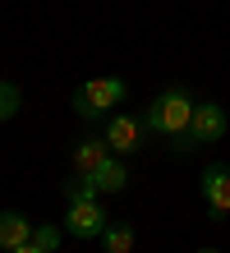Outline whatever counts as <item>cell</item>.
<instances>
[{
    "mask_svg": "<svg viewBox=\"0 0 230 253\" xmlns=\"http://www.w3.org/2000/svg\"><path fill=\"white\" fill-rule=\"evenodd\" d=\"M193 106H198V101L189 97V87H184V83H171V87H166V92L147 106V115H143V120H147V133L166 138V143L180 152L184 133H189V120H193Z\"/></svg>",
    "mask_w": 230,
    "mask_h": 253,
    "instance_id": "obj_1",
    "label": "cell"
},
{
    "mask_svg": "<svg viewBox=\"0 0 230 253\" xmlns=\"http://www.w3.org/2000/svg\"><path fill=\"white\" fill-rule=\"evenodd\" d=\"M125 97H129V87H125V79H111V74H97V79H88L79 92H74V111L83 115V120H106L111 111H120L125 106Z\"/></svg>",
    "mask_w": 230,
    "mask_h": 253,
    "instance_id": "obj_2",
    "label": "cell"
},
{
    "mask_svg": "<svg viewBox=\"0 0 230 253\" xmlns=\"http://www.w3.org/2000/svg\"><path fill=\"white\" fill-rule=\"evenodd\" d=\"M226 106L221 101H198L193 106V120H189V133H184V143H180V152H193V147H203V143H221L226 138Z\"/></svg>",
    "mask_w": 230,
    "mask_h": 253,
    "instance_id": "obj_3",
    "label": "cell"
},
{
    "mask_svg": "<svg viewBox=\"0 0 230 253\" xmlns=\"http://www.w3.org/2000/svg\"><path fill=\"white\" fill-rule=\"evenodd\" d=\"M111 226V216H106V207L97 198L88 203H65V230L74 240H101V230Z\"/></svg>",
    "mask_w": 230,
    "mask_h": 253,
    "instance_id": "obj_4",
    "label": "cell"
},
{
    "mask_svg": "<svg viewBox=\"0 0 230 253\" xmlns=\"http://www.w3.org/2000/svg\"><path fill=\"white\" fill-rule=\"evenodd\" d=\"M143 133H147V120H134V115H106L101 120V138L111 143L115 157H134L143 147Z\"/></svg>",
    "mask_w": 230,
    "mask_h": 253,
    "instance_id": "obj_5",
    "label": "cell"
},
{
    "mask_svg": "<svg viewBox=\"0 0 230 253\" xmlns=\"http://www.w3.org/2000/svg\"><path fill=\"white\" fill-rule=\"evenodd\" d=\"M203 207L212 221H226L230 216V166L217 161V166L203 170Z\"/></svg>",
    "mask_w": 230,
    "mask_h": 253,
    "instance_id": "obj_6",
    "label": "cell"
},
{
    "mask_svg": "<svg viewBox=\"0 0 230 253\" xmlns=\"http://www.w3.org/2000/svg\"><path fill=\"white\" fill-rule=\"evenodd\" d=\"M33 230H37V226H33L23 212H0V249H5V253L33 244Z\"/></svg>",
    "mask_w": 230,
    "mask_h": 253,
    "instance_id": "obj_7",
    "label": "cell"
},
{
    "mask_svg": "<svg viewBox=\"0 0 230 253\" xmlns=\"http://www.w3.org/2000/svg\"><path fill=\"white\" fill-rule=\"evenodd\" d=\"M92 184H97V193H120L129 184V170H125V157H106L97 170H88Z\"/></svg>",
    "mask_w": 230,
    "mask_h": 253,
    "instance_id": "obj_8",
    "label": "cell"
},
{
    "mask_svg": "<svg viewBox=\"0 0 230 253\" xmlns=\"http://www.w3.org/2000/svg\"><path fill=\"white\" fill-rule=\"evenodd\" d=\"M106 157H115L106 138H83L79 147H74V170H79V175H88V170H97Z\"/></svg>",
    "mask_w": 230,
    "mask_h": 253,
    "instance_id": "obj_9",
    "label": "cell"
},
{
    "mask_svg": "<svg viewBox=\"0 0 230 253\" xmlns=\"http://www.w3.org/2000/svg\"><path fill=\"white\" fill-rule=\"evenodd\" d=\"M134 226L129 221H111V226L101 230V244H106V253H134Z\"/></svg>",
    "mask_w": 230,
    "mask_h": 253,
    "instance_id": "obj_10",
    "label": "cell"
},
{
    "mask_svg": "<svg viewBox=\"0 0 230 253\" xmlns=\"http://www.w3.org/2000/svg\"><path fill=\"white\" fill-rule=\"evenodd\" d=\"M88 198H97V184H92V175L74 170V180L65 184V203H88Z\"/></svg>",
    "mask_w": 230,
    "mask_h": 253,
    "instance_id": "obj_11",
    "label": "cell"
},
{
    "mask_svg": "<svg viewBox=\"0 0 230 253\" xmlns=\"http://www.w3.org/2000/svg\"><path fill=\"white\" fill-rule=\"evenodd\" d=\"M19 106H23V92H19L14 83H0V120L19 115Z\"/></svg>",
    "mask_w": 230,
    "mask_h": 253,
    "instance_id": "obj_12",
    "label": "cell"
},
{
    "mask_svg": "<svg viewBox=\"0 0 230 253\" xmlns=\"http://www.w3.org/2000/svg\"><path fill=\"white\" fill-rule=\"evenodd\" d=\"M33 244L46 249V253H55V249H60V226H37V230H33Z\"/></svg>",
    "mask_w": 230,
    "mask_h": 253,
    "instance_id": "obj_13",
    "label": "cell"
},
{
    "mask_svg": "<svg viewBox=\"0 0 230 253\" xmlns=\"http://www.w3.org/2000/svg\"><path fill=\"white\" fill-rule=\"evenodd\" d=\"M14 253H46V249H37V244H23V249H14Z\"/></svg>",
    "mask_w": 230,
    "mask_h": 253,
    "instance_id": "obj_14",
    "label": "cell"
},
{
    "mask_svg": "<svg viewBox=\"0 0 230 253\" xmlns=\"http://www.w3.org/2000/svg\"><path fill=\"white\" fill-rule=\"evenodd\" d=\"M198 253H221V249H198Z\"/></svg>",
    "mask_w": 230,
    "mask_h": 253,
    "instance_id": "obj_15",
    "label": "cell"
}]
</instances>
